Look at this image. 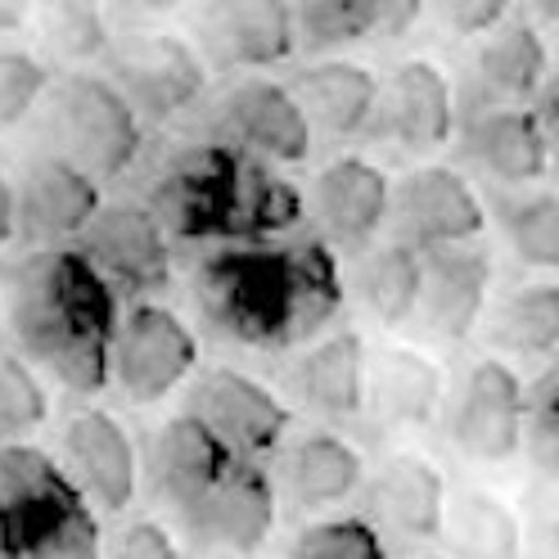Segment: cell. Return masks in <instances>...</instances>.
I'll return each mask as SVG.
<instances>
[{"label":"cell","mask_w":559,"mask_h":559,"mask_svg":"<svg viewBox=\"0 0 559 559\" xmlns=\"http://www.w3.org/2000/svg\"><path fill=\"white\" fill-rule=\"evenodd\" d=\"M347 298L325 235L222 243L190 275V302L217 338L249 353H285L317 338Z\"/></svg>","instance_id":"1"},{"label":"cell","mask_w":559,"mask_h":559,"mask_svg":"<svg viewBox=\"0 0 559 559\" xmlns=\"http://www.w3.org/2000/svg\"><path fill=\"white\" fill-rule=\"evenodd\" d=\"M5 321L19 353L73 397L114 383L122 298L78 243L32 249L5 285Z\"/></svg>","instance_id":"2"},{"label":"cell","mask_w":559,"mask_h":559,"mask_svg":"<svg viewBox=\"0 0 559 559\" xmlns=\"http://www.w3.org/2000/svg\"><path fill=\"white\" fill-rule=\"evenodd\" d=\"M37 118L41 150L78 163L99 186L127 177L140 150H145V118L109 73L63 68L50 82Z\"/></svg>","instance_id":"3"},{"label":"cell","mask_w":559,"mask_h":559,"mask_svg":"<svg viewBox=\"0 0 559 559\" xmlns=\"http://www.w3.org/2000/svg\"><path fill=\"white\" fill-rule=\"evenodd\" d=\"M249 154L230 140L177 150L150 181V207L177 243H235Z\"/></svg>","instance_id":"4"},{"label":"cell","mask_w":559,"mask_h":559,"mask_svg":"<svg viewBox=\"0 0 559 559\" xmlns=\"http://www.w3.org/2000/svg\"><path fill=\"white\" fill-rule=\"evenodd\" d=\"M99 63L145 122H171L207 95V55L167 27H122Z\"/></svg>","instance_id":"5"},{"label":"cell","mask_w":559,"mask_h":559,"mask_svg":"<svg viewBox=\"0 0 559 559\" xmlns=\"http://www.w3.org/2000/svg\"><path fill=\"white\" fill-rule=\"evenodd\" d=\"M199 374V338L171 307L135 298L114 338V389L131 406H154Z\"/></svg>","instance_id":"6"},{"label":"cell","mask_w":559,"mask_h":559,"mask_svg":"<svg viewBox=\"0 0 559 559\" xmlns=\"http://www.w3.org/2000/svg\"><path fill=\"white\" fill-rule=\"evenodd\" d=\"M528 406L533 393L510 361L478 357L461 374L456 393L447 397V438L469 461H514L523 451V438H528Z\"/></svg>","instance_id":"7"},{"label":"cell","mask_w":559,"mask_h":559,"mask_svg":"<svg viewBox=\"0 0 559 559\" xmlns=\"http://www.w3.org/2000/svg\"><path fill=\"white\" fill-rule=\"evenodd\" d=\"M213 127H217V140H230L235 150L280 167H298L317 150V127H311L298 91L266 73L235 78L217 95Z\"/></svg>","instance_id":"8"},{"label":"cell","mask_w":559,"mask_h":559,"mask_svg":"<svg viewBox=\"0 0 559 559\" xmlns=\"http://www.w3.org/2000/svg\"><path fill=\"white\" fill-rule=\"evenodd\" d=\"M186 411H194L226 447H235L239 456H253V461H275L280 447L294 433V411L285 406V397L271 383L235 366L199 370L190 379Z\"/></svg>","instance_id":"9"},{"label":"cell","mask_w":559,"mask_h":559,"mask_svg":"<svg viewBox=\"0 0 559 559\" xmlns=\"http://www.w3.org/2000/svg\"><path fill=\"white\" fill-rule=\"evenodd\" d=\"M78 249L99 266L122 302L154 298L171 285V235L150 203H104L78 235Z\"/></svg>","instance_id":"10"},{"label":"cell","mask_w":559,"mask_h":559,"mask_svg":"<svg viewBox=\"0 0 559 559\" xmlns=\"http://www.w3.org/2000/svg\"><path fill=\"white\" fill-rule=\"evenodd\" d=\"M275 519H280L275 474L253 456H239L230 474L177 523L199 550L222 559H249L271 542Z\"/></svg>","instance_id":"11"},{"label":"cell","mask_w":559,"mask_h":559,"mask_svg":"<svg viewBox=\"0 0 559 559\" xmlns=\"http://www.w3.org/2000/svg\"><path fill=\"white\" fill-rule=\"evenodd\" d=\"M194 32L222 73H266L302 50L289 0H203Z\"/></svg>","instance_id":"12"},{"label":"cell","mask_w":559,"mask_h":559,"mask_svg":"<svg viewBox=\"0 0 559 559\" xmlns=\"http://www.w3.org/2000/svg\"><path fill=\"white\" fill-rule=\"evenodd\" d=\"M235 461L239 451L226 447L194 411H177L145 442V492L171 519H186L230 474Z\"/></svg>","instance_id":"13"},{"label":"cell","mask_w":559,"mask_h":559,"mask_svg":"<svg viewBox=\"0 0 559 559\" xmlns=\"http://www.w3.org/2000/svg\"><path fill=\"white\" fill-rule=\"evenodd\" d=\"M461 154L465 163L501 190H533L546 181L555 163L550 131L537 104H492L478 99V109L461 122Z\"/></svg>","instance_id":"14"},{"label":"cell","mask_w":559,"mask_h":559,"mask_svg":"<svg viewBox=\"0 0 559 559\" xmlns=\"http://www.w3.org/2000/svg\"><path fill=\"white\" fill-rule=\"evenodd\" d=\"M59 461L78 478L86 501L104 514L131 510L140 478H145V456L122 429L114 411L99 406H78L59 429Z\"/></svg>","instance_id":"15"},{"label":"cell","mask_w":559,"mask_h":559,"mask_svg":"<svg viewBox=\"0 0 559 559\" xmlns=\"http://www.w3.org/2000/svg\"><path fill=\"white\" fill-rule=\"evenodd\" d=\"M393 190L397 181L366 154H338L317 171L307 207L334 249L361 253L393 226Z\"/></svg>","instance_id":"16"},{"label":"cell","mask_w":559,"mask_h":559,"mask_svg":"<svg viewBox=\"0 0 559 559\" xmlns=\"http://www.w3.org/2000/svg\"><path fill=\"white\" fill-rule=\"evenodd\" d=\"M487 230V203L461 167L419 163L393 190V235L411 239L415 249L438 243H469Z\"/></svg>","instance_id":"17"},{"label":"cell","mask_w":559,"mask_h":559,"mask_svg":"<svg viewBox=\"0 0 559 559\" xmlns=\"http://www.w3.org/2000/svg\"><path fill=\"white\" fill-rule=\"evenodd\" d=\"M14 186H19V239L32 243V249L78 243V235L104 207V186L91 171L50 150L32 154Z\"/></svg>","instance_id":"18"},{"label":"cell","mask_w":559,"mask_h":559,"mask_svg":"<svg viewBox=\"0 0 559 559\" xmlns=\"http://www.w3.org/2000/svg\"><path fill=\"white\" fill-rule=\"evenodd\" d=\"M374 131H383L402 154H415V158L447 150L461 135L456 86H451V78L433 59H402L383 78Z\"/></svg>","instance_id":"19"},{"label":"cell","mask_w":559,"mask_h":559,"mask_svg":"<svg viewBox=\"0 0 559 559\" xmlns=\"http://www.w3.org/2000/svg\"><path fill=\"white\" fill-rule=\"evenodd\" d=\"M487 298H492V258L469 243H438L425 249V289L415 307V330L438 343H461L478 330Z\"/></svg>","instance_id":"20"},{"label":"cell","mask_w":559,"mask_h":559,"mask_svg":"<svg viewBox=\"0 0 559 559\" xmlns=\"http://www.w3.org/2000/svg\"><path fill=\"white\" fill-rule=\"evenodd\" d=\"M285 383L311 415L330 419V425L361 419L370 411V353H366V338L357 330L317 334L294 357Z\"/></svg>","instance_id":"21"},{"label":"cell","mask_w":559,"mask_h":559,"mask_svg":"<svg viewBox=\"0 0 559 559\" xmlns=\"http://www.w3.org/2000/svg\"><path fill=\"white\" fill-rule=\"evenodd\" d=\"M275 487L294 510L325 514L366 487V456L334 429H307L280 447Z\"/></svg>","instance_id":"22"},{"label":"cell","mask_w":559,"mask_h":559,"mask_svg":"<svg viewBox=\"0 0 559 559\" xmlns=\"http://www.w3.org/2000/svg\"><path fill=\"white\" fill-rule=\"evenodd\" d=\"M370 510L402 542H438L447 537L451 487L433 461L419 451H393L370 474Z\"/></svg>","instance_id":"23"},{"label":"cell","mask_w":559,"mask_h":559,"mask_svg":"<svg viewBox=\"0 0 559 559\" xmlns=\"http://www.w3.org/2000/svg\"><path fill=\"white\" fill-rule=\"evenodd\" d=\"M289 86L298 91L311 127L330 140H357L379 122L383 82L357 59H311L289 78Z\"/></svg>","instance_id":"24"},{"label":"cell","mask_w":559,"mask_h":559,"mask_svg":"<svg viewBox=\"0 0 559 559\" xmlns=\"http://www.w3.org/2000/svg\"><path fill=\"white\" fill-rule=\"evenodd\" d=\"M550 68H555L550 46L542 37V27L528 19H506L487 37H478L474 82H478V95L492 104H537Z\"/></svg>","instance_id":"25"},{"label":"cell","mask_w":559,"mask_h":559,"mask_svg":"<svg viewBox=\"0 0 559 559\" xmlns=\"http://www.w3.org/2000/svg\"><path fill=\"white\" fill-rule=\"evenodd\" d=\"M447 411V374L415 347H383L370 357V415L389 429H429Z\"/></svg>","instance_id":"26"},{"label":"cell","mask_w":559,"mask_h":559,"mask_svg":"<svg viewBox=\"0 0 559 559\" xmlns=\"http://www.w3.org/2000/svg\"><path fill=\"white\" fill-rule=\"evenodd\" d=\"M347 289L370 311L379 325L402 330L415 321L419 289H425V249H415L411 239H374L370 249L357 253Z\"/></svg>","instance_id":"27"},{"label":"cell","mask_w":559,"mask_h":559,"mask_svg":"<svg viewBox=\"0 0 559 559\" xmlns=\"http://www.w3.org/2000/svg\"><path fill=\"white\" fill-rule=\"evenodd\" d=\"M487 338L506 357L546 361L559 353V280L514 285L487 317Z\"/></svg>","instance_id":"28"},{"label":"cell","mask_w":559,"mask_h":559,"mask_svg":"<svg viewBox=\"0 0 559 559\" xmlns=\"http://www.w3.org/2000/svg\"><path fill=\"white\" fill-rule=\"evenodd\" d=\"M447 537L456 559H528L519 514L487 487H461L451 492Z\"/></svg>","instance_id":"29"},{"label":"cell","mask_w":559,"mask_h":559,"mask_svg":"<svg viewBox=\"0 0 559 559\" xmlns=\"http://www.w3.org/2000/svg\"><path fill=\"white\" fill-rule=\"evenodd\" d=\"M114 0H37V37L41 50L63 68H86L109 55L114 46V23H109Z\"/></svg>","instance_id":"30"},{"label":"cell","mask_w":559,"mask_h":559,"mask_svg":"<svg viewBox=\"0 0 559 559\" xmlns=\"http://www.w3.org/2000/svg\"><path fill=\"white\" fill-rule=\"evenodd\" d=\"M497 226L514 262L559 271V190H510L497 203Z\"/></svg>","instance_id":"31"},{"label":"cell","mask_w":559,"mask_h":559,"mask_svg":"<svg viewBox=\"0 0 559 559\" xmlns=\"http://www.w3.org/2000/svg\"><path fill=\"white\" fill-rule=\"evenodd\" d=\"M46 374L32 366L19 347H0V447L32 442L50 419V389Z\"/></svg>","instance_id":"32"},{"label":"cell","mask_w":559,"mask_h":559,"mask_svg":"<svg viewBox=\"0 0 559 559\" xmlns=\"http://www.w3.org/2000/svg\"><path fill=\"white\" fill-rule=\"evenodd\" d=\"M298 19L302 50L330 55L343 46L370 41L379 32V5L374 0H289Z\"/></svg>","instance_id":"33"},{"label":"cell","mask_w":559,"mask_h":559,"mask_svg":"<svg viewBox=\"0 0 559 559\" xmlns=\"http://www.w3.org/2000/svg\"><path fill=\"white\" fill-rule=\"evenodd\" d=\"M285 559H389L383 533L361 514H325L311 519L285 546Z\"/></svg>","instance_id":"34"},{"label":"cell","mask_w":559,"mask_h":559,"mask_svg":"<svg viewBox=\"0 0 559 559\" xmlns=\"http://www.w3.org/2000/svg\"><path fill=\"white\" fill-rule=\"evenodd\" d=\"M50 82H55V73L37 50L0 46V135L23 127L41 109Z\"/></svg>","instance_id":"35"},{"label":"cell","mask_w":559,"mask_h":559,"mask_svg":"<svg viewBox=\"0 0 559 559\" xmlns=\"http://www.w3.org/2000/svg\"><path fill=\"white\" fill-rule=\"evenodd\" d=\"M523 451L533 456L537 474L559 487V393H550L546 383H537V389H533L528 438H523Z\"/></svg>","instance_id":"36"},{"label":"cell","mask_w":559,"mask_h":559,"mask_svg":"<svg viewBox=\"0 0 559 559\" xmlns=\"http://www.w3.org/2000/svg\"><path fill=\"white\" fill-rule=\"evenodd\" d=\"M510 5L514 0H429L433 19L442 23V32L451 37H487L497 23L510 19Z\"/></svg>","instance_id":"37"},{"label":"cell","mask_w":559,"mask_h":559,"mask_svg":"<svg viewBox=\"0 0 559 559\" xmlns=\"http://www.w3.org/2000/svg\"><path fill=\"white\" fill-rule=\"evenodd\" d=\"M104 559H181L177 550V533L158 519H127L114 533Z\"/></svg>","instance_id":"38"},{"label":"cell","mask_w":559,"mask_h":559,"mask_svg":"<svg viewBox=\"0 0 559 559\" xmlns=\"http://www.w3.org/2000/svg\"><path fill=\"white\" fill-rule=\"evenodd\" d=\"M379 5V32L374 37H406V32L425 19V10H429V0H374Z\"/></svg>","instance_id":"39"},{"label":"cell","mask_w":559,"mask_h":559,"mask_svg":"<svg viewBox=\"0 0 559 559\" xmlns=\"http://www.w3.org/2000/svg\"><path fill=\"white\" fill-rule=\"evenodd\" d=\"M19 239V186L5 167H0V249Z\"/></svg>","instance_id":"40"},{"label":"cell","mask_w":559,"mask_h":559,"mask_svg":"<svg viewBox=\"0 0 559 559\" xmlns=\"http://www.w3.org/2000/svg\"><path fill=\"white\" fill-rule=\"evenodd\" d=\"M537 109H542V122L550 131V145H555V158H559V59H555L550 78H546V86L537 95Z\"/></svg>","instance_id":"41"},{"label":"cell","mask_w":559,"mask_h":559,"mask_svg":"<svg viewBox=\"0 0 559 559\" xmlns=\"http://www.w3.org/2000/svg\"><path fill=\"white\" fill-rule=\"evenodd\" d=\"M32 14H37V0H0V37H19Z\"/></svg>","instance_id":"42"},{"label":"cell","mask_w":559,"mask_h":559,"mask_svg":"<svg viewBox=\"0 0 559 559\" xmlns=\"http://www.w3.org/2000/svg\"><path fill=\"white\" fill-rule=\"evenodd\" d=\"M0 559H23V537H19V523L5 506V497H0Z\"/></svg>","instance_id":"43"},{"label":"cell","mask_w":559,"mask_h":559,"mask_svg":"<svg viewBox=\"0 0 559 559\" xmlns=\"http://www.w3.org/2000/svg\"><path fill=\"white\" fill-rule=\"evenodd\" d=\"M114 5L127 14H171V10H186L190 0H114Z\"/></svg>","instance_id":"44"},{"label":"cell","mask_w":559,"mask_h":559,"mask_svg":"<svg viewBox=\"0 0 559 559\" xmlns=\"http://www.w3.org/2000/svg\"><path fill=\"white\" fill-rule=\"evenodd\" d=\"M533 559H559V519H546L533 542Z\"/></svg>","instance_id":"45"},{"label":"cell","mask_w":559,"mask_h":559,"mask_svg":"<svg viewBox=\"0 0 559 559\" xmlns=\"http://www.w3.org/2000/svg\"><path fill=\"white\" fill-rule=\"evenodd\" d=\"M528 5H533L546 23H559V0H528Z\"/></svg>","instance_id":"46"},{"label":"cell","mask_w":559,"mask_h":559,"mask_svg":"<svg viewBox=\"0 0 559 559\" xmlns=\"http://www.w3.org/2000/svg\"><path fill=\"white\" fill-rule=\"evenodd\" d=\"M411 559H451V555H438V550H425V555H411Z\"/></svg>","instance_id":"47"},{"label":"cell","mask_w":559,"mask_h":559,"mask_svg":"<svg viewBox=\"0 0 559 559\" xmlns=\"http://www.w3.org/2000/svg\"><path fill=\"white\" fill-rule=\"evenodd\" d=\"M0 311H5V285H0Z\"/></svg>","instance_id":"48"}]
</instances>
